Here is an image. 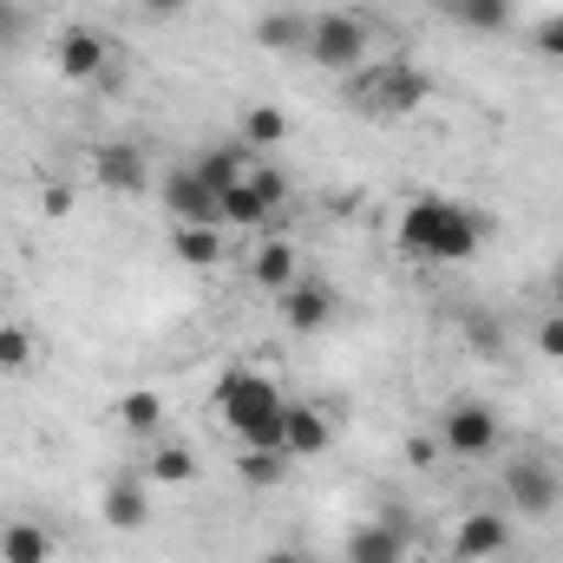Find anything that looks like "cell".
<instances>
[{"instance_id":"obj_30","label":"cell","mask_w":563,"mask_h":563,"mask_svg":"<svg viewBox=\"0 0 563 563\" xmlns=\"http://www.w3.org/2000/svg\"><path fill=\"white\" fill-rule=\"evenodd\" d=\"M407 459H413V465H432V459H439V439L413 432V439H407Z\"/></svg>"},{"instance_id":"obj_19","label":"cell","mask_w":563,"mask_h":563,"mask_svg":"<svg viewBox=\"0 0 563 563\" xmlns=\"http://www.w3.org/2000/svg\"><path fill=\"white\" fill-rule=\"evenodd\" d=\"M197 478V452L184 439H157L144 459V485H190Z\"/></svg>"},{"instance_id":"obj_24","label":"cell","mask_w":563,"mask_h":563,"mask_svg":"<svg viewBox=\"0 0 563 563\" xmlns=\"http://www.w3.org/2000/svg\"><path fill=\"white\" fill-rule=\"evenodd\" d=\"M452 13H459V26H472V33H498V26L511 20V0H459Z\"/></svg>"},{"instance_id":"obj_7","label":"cell","mask_w":563,"mask_h":563,"mask_svg":"<svg viewBox=\"0 0 563 563\" xmlns=\"http://www.w3.org/2000/svg\"><path fill=\"white\" fill-rule=\"evenodd\" d=\"M157 197H164V210H170V223H210V230H223V197L184 164V170H170L164 184H157Z\"/></svg>"},{"instance_id":"obj_3","label":"cell","mask_w":563,"mask_h":563,"mask_svg":"<svg viewBox=\"0 0 563 563\" xmlns=\"http://www.w3.org/2000/svg\"><path fill=\"white\" fill-rule=\"evenodd\" d=\"M210 400H217V420L230 426L236 439H243L250 426L276 420L282 407H288L282 387L263 374V367H230V374H217V394H210Z\"/></svg>"},{"instance_id":"obj_31","label":"cell","mask_w":563,"mask_h":563,"mask_svg":"<svg viewBox=\"0 0 563 563\" xmlns=\"http://www.w3.org/2000/svg\"><path fill=\"white\" fill-rule=\"evenodd\" d=\"M66 210H73V190H66V184H53V190H46V217H66Z\"/></svg>"},{"instance_id":"obj_9","label":"cell","mask_w":563,"mask_h":563,"mask_svg":"<svg viewBox=\"0 0 563 563\" xmlns=\"http://www.w3.org/2000/svg\"><path fill=\"white\" fill-rule=\"evenodd\" d=\"M452 551L465 563H498L511 551V518H505V511H472V518H459Z\"/></svg>"},{"instance_id":"obj_4","label":"cell","mask_w":563,"mask_h":563,"mask_svg":"<svg viewBox=\"0 0 563 563\" xmlns=\"http://www.w3.org/2000/svg\"><path fill=\"white\" fill-rule=\"evenodd\" d=\"M439 452L445 459H465V465H485L498 445H505V420H498V407L492 400H452L445 413H439Z\"/></svg>"},{"instance_id":"obj_22","label":"cell","mask_w":563,"mask_h":563,"mask_svg":"<svg viewBox=\"0 0 563 563\" xmlns=\"http://www.w3.org/2000/svg\"><path fill=\"white\" fill-rule=\"evenodd\" d=\"M119 426L139 432V439H157V426H164V400H157L151 387H132V394L119 400Z\"/></svg>"},{"instance_id":"obj_37","label":"cell","mask_w":563,"mask_h":563,"mask_svg":"<svg viewBox=\"0 0 563 563\" xmlns=\"http://www.w3.org/2000/svg\"><path fill=\"white\" fill-rule=\"evenodd\" d=\"M498 563H505V558H498Z\"/></svg>"},{"instance_id":"obj_10","label":"cell","mask_w":563,"mask_h":563,"mask_svg":"<svg viewBox=\"0 0 563 563\" xmlns=\"http://www.w3.org/2000/svg\"><path fill=\"white\" fill-rule=\"evenodd\" d=\"M328 445H334V420L321 407H301V400L282 407V452L288 459H321Z\"/></svg>"},{"instance_id":"obj_32","label":"cell","mask_w":563,"mask_h":563,"mask_svg":"<svg viewBox=\"0 0 563 563\" xmlns=\"http://www.w3.org/2000/svg\"><path fill=\"white\" fill-rule=\"evenodd\" d=\"M139 7H144V13H157V20H177L190 0H139Z\"/></svg>"},{"instance_id":"obj_13","label":"cell","mask_w":563,"mask_h":563,"mask_svg":"<svg viewBox=\"0 0 563 563\" xmlns=\"http://www.w3.org/2000/svg\"><path fill=\"white\" fill-rule=\"evenodd\" d=\"M106 59H112V46H106L92 26H66V33H59V73H66L73 86L99 79V73H106Z\"/></svg>"},{"instance_id":"obj_29","label":"cell","mask_w":563,"mask_h":563,"mask_svg":"<svg viewBox=\"0 0 563 563\" xmlns=\"http://www.w3.org/2000/svg\"><path fill=\"white\" fill-rule=\"evenodd\" d=\"M20 26H26V20H20V7H13V0H0V46H13V40H20Z\"/></svg>"},{"instance_id":"obj_17","label":"cell","mask_w":563,"mask_h":563,"mask_svg":"<svg viewBox=\"0 0 563 563\" xmlns=\"http://www.w3.org/2000/svg\"><path fill=\"white\" fill-rule=\"evenodd\" d=\"M190 170H197V177H203V184H210V190L223 197V190H236V184L250 177V144H243V139L210 144V151H203V157H197Z\"/></svg>"},{"instance_id":"obj_34","label":"cell","mask_w":563,"mask_h":563,"mask_svg":"<svg viewBox=\"0 0 563 563\" xmlns=\"http://www.w3.org/2000/svg\"><path fill=\"white\" fill-rule=\"evenodd\" d=\"M551 295H558V308H563V263H558V276H551Z\"/></svg>"},{"instance_id":"obj_27","label":"cell","mask_w":563,"mask_h":563,"mask_svg":"<svg viewBox=\"0 0 563 563\" xmlns=\"http://www.w3.org/2000/svg\"><path fill=\"white\" fill-rule=\"evenodd\" d=\"M538 354H544V361H563V308H551V314L538 321Z\"/></svg>"},{"instance_id":"obj_28","label":"cell","mask_w":563,"mask_h":563,"mask_svg":"<svg viewBox=\"0 0 563 563\" xmlns=\"http://www.w3.org/2000/svg\"><path fill=\"white\" fill-rule=\"evenodd\" d=\"M538 53H544V59H563V13H551V20L538 26Z\"/></svg>"},{"instance_id":"obj_14","label":"cell","mask_w":563,"mask_h":563,"mask_svg":"<svg viewBox=\"0 0 563 563\" xmlns=\"http://www.w3.org/2000/svg\"><path fill=\"white\" fill-rule=\"evenodd\" d=\"M170 256L184 269H217L230 256V230H210V223H170Z\"/></svg>"},{"instance_id":"obj_5","label":"cell","mask_w":563,"mask_h":563,"mask_svg":"<svg viewBox=\"0 0 563 563\" xmlns=\"http://www.w3.org/2000/svg\"><path fill=\"white\" fill-rule=\"evenodd\" d=\"M498 492H505V511H518V518H551V511L563 505L558 459H544V452H518V459H505Z\"/></svg>"},{"instance_id":"obj_11","label":"cell","mask_w":563,"mask_h":563,"mask_svg":"<svg viewBox=\"0 0 563 563\" xmlns=\"http://www.w3.org/2000/svg\"><path fill=\"white\" fill-rule=\"evenodd\" d=\"M347 563H407V525L400 518H367L347 531Z\"/></svg>"},{"instance_id":"obj_6","label":"cell","mask_w":563,"mask_h":563,"mask_svg":"<svg viewBox=\"0 0 563 563\" xmlns=\"http://www.w3.org/2000/svg\"><path fill=\"white\" fill-rule=\"evenodd\" d=\"M367 53H374V40H367V20L361 13H314L308 20V59L321 66V73H361L367 66Z\"/></svg>"},{"instance_id":"obj_15","label":"cell","mask_w":563,"mask_h":563,"mask_svg":"<svg viewBox=\"0 0 563 563\" xmlns=\"http://www.w3.org/2000/svg\"><path fill=\"white\" fill-rule=\"evenodd\" d=\"M99 518H106L112 531H144V525H151V492H144V478H112L106 498H99Z\"/></svg>"},{"instance_id":"obj_16","label":"cell","mask_w":563,"mask_h":563,"mask_svg":"<svg viewBox=\"0 0 563 563\" xmlns=\"http://www.w3.org/2000/svg\"><path fill=\"white\" fill-rule=\"evenodd\" d=\"M250 282L269 288V295H282L288 282H301V256H295V243H288V236H263V250L250 256Z\"/></svg>"},{"instance_id":"obj_35","label":"cell","mask_w":563,"mask_h":563,"mask_svg":"<svg viewBox=\"0 0 563 563\" xmlns=\"http://www.w3.org/2000/svg\"><path fill=\"white\" fill-rule=\"evenodd\" d=\"M432 7H459V0H432Z\"/></svg>"},{"instance_id":"obj_12","label":"cell","mask_w":563,"mask_h":563,"mask_svg":"<svg viewBox=\"0 0 563 563\" xmlns=\"http://www.w3.org/2000/svg\"><path fill=\"white\" fill-rule=\"evenodd\" d=\"M92 177H99L106 190H125V197L151 190V164H144L139 144H99V151H92Z\"/></svg>"},{"instance_id":"obj_26","label":"cell","mask_w":563,"mask_h":563,"mask_svg":"<svg viewBox=\"0 0 563 563\" xmlns=\"http://www.w3.org/2000/svg\"><path fill=\"white\" fill-rule=\"evenodd\" d=\"M250 190H256L269 210H288V177H282V164H250Z\"/></svg>"},{"instance_id":"obj_36","label":"cell","mask_w":563,"mask_h":563,"mask_svg":"<svg viewBox=\"0 0 563 563\" xmlns=\"http://www.w3.org/2000/svg\"><path fill=\"white\" fill-rule=\"evenodd\" d=\"M511 7H518V0H511Z\"/></svg>"},{"instance_id":"obj_8","label":"cell","mask_w":563,"mask_h":563,"mask_svg":"<svg viewBox=\"0 0 563 563\" xmlns=\"http://www.w3.org/2000/svg\"><path fill=\"white\" fill-rule=\"evenodd\" d=\"M276 308H282V328H288V334H321V328H328V321H334V308H341V301H334V288H328V282H288V288H282L276 295Z\"/></svg>"},{"instance_id":"obj_2","label":"cell","mask_w":563,"mask_h":563,"mask_svg":"<svg viewBox=\"0 0 563 563\" xmlns=\"http://www.w3.org/2000/svg\"><path fill=\"white\" fill-rule=\"evenodd\" d=\"M426 99H432V79H426L420 66H407V59H380V66L354 73V106H361L367 119H380V125L413 119Z\"/></svg>"},{"instance_id":"obj_21","label":"cell","mask_w":563,"mask_h":563,"mask_svg":"<svg viewBox=\"0 0 563 563\" xmlns=\"http://www.w3.org/2000/svg\"><path fill=\"white\" fill-rule=\"evenodd\" d=\"M236 139L250 144V151H276V144H288V112L282 106H250Z\"/></svg>"},{"instance_id":"obj_23","label":"cell","mask_w":563,"mask_h":563,"mask_svg":"<svg viewBox=\"0 0 563 563\" xmlns=\"http://www.w3.org/2000/svg\"><path fill=\"white\" fill-rule=\"evenodd\" d=\"M288 465H295L288 452H250V445H243V459H236L243 485H256V492H269V485H282V472H288Z\"/></svg>"},{"instance_id":"obj_18","label":"cell","mask_w":563,"mask_h":563,"mask_svg":"<svg viewBox=\"0 0 563 563\" xmlns=\"http://www.w3.org/2000/svg\"><path fill=\"white\" fill-rule=\"evenodd\" d=\"M0 563H53V531L33 518L0 525Z\"/></svg>"},{"instance_id":"obj_20","label":"cell","mask_w":563,"mask_h":563,"mask_svg":"<svg viewBox=\"0 0 563 563\" xmlns=\"http://www.w3.org/2000/svg\"><path fill=\"white\" fill-rule=\"evenodd\" d=\"M308 20L314 13H263L256 20V46L263 53H308Z\"/></svg>"},{"instance_id":"obj_25","label":"cell","mask_w":563,"mask_h":563,"mask_svg":"<svg viewBox=\"0 0 563 563\" xmlns=\"http://www.w3.org/2000/svg\"><path fill=\"white\" fill-rule=\"evenodd\" d=\"M33 367V334L20 321H0V374H26Z\"/></svg>"},{"instance_id":"obj_33","label":"cell","mask_w":563,"mask_h":563,"mask_svg":"<svg viewBox=\"0 0 563 563\" xmlns=\"http://www.w3.org/2000/svg\"><path fill=\"white\" fill-rule=\"evenodd\" d=\"M263 563H308V558H301V551H288V544H282V551H269V558H263Z\"/></svg>"},{"instance_id":"obj_1","label":"cell","mask_w":563,"mask_h":563,"mask_svg":"<svg viewBox=\"0 0 563 563\" xmlns=\"http://www.w3.org/2000/svg\"><path fill=\"white\" fill-rule=\"evenodd\" d=\"M485 236H492V223L478 210L452 203V197H420L400 217V250L420 256V263H445V269L452 263H472L485 250Z\"/></svg>"}]
</instances>
